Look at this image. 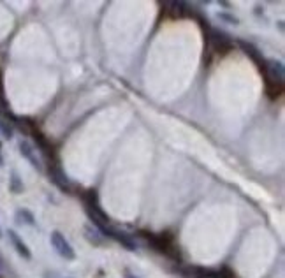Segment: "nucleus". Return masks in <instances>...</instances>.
Segmentation results:
<instances>
[{
	"label": "nucleus",
	"instance_id": "nucleus-1",
	"mask_svg": "<svg viewBox=\"0 0 285 278\" xmlns=\"http://www.w3.org/2000/svg\"><path fill=\"white\" fill-rule=\"evenodd\" d=\"M50 242H51V247L55 248V252H57L62 259H65V261H74V259H76V252H74L72 245L65 240V236L62 234L60 231L51 232Z\"/></svg>",
	"mask_w": 285,
	"mask_h": 278
},
{
	"label": "nucleus",
	"instance_id": "nucleus-2",
	"mask_svg": "<svg viewBox=\"0 0 285 278\" xmlns=\"http://www.w3.org/2000/svg\"><path fill=\"white\" fill-rule=\"evenodd\" d=\"M102 236H107V238L114 240L116 243H120L124 248H127V250L134 252L138 250V243H136V240L132 238L131 234H127V232L124 231H118V229H111V227H106L104 231H102Z\"/></svg>",
	"mask_w": 285,
	"mask_h": 278
},
{
	"label": "nucleus",
	"instance_id": "nucleus-3",
	"mask_svg": "<svg viewBox=\"0 0 285 278\" xmlns=\"http://www.w3.org/2000/svg\"><path fill=\"white\" fill-rule=\"evenodd\" d=\"M210 43L213 44L215 50L222 51V53L232 50V46H234L231 35L225 34V32H222V30H217V28H212V30H210Z\"/></svg>",
	"mask_w": 285,
	"mask_h": 278
},
{
	"label": "nucleus",
	"instance_id": "nucleus-4",
	"mask_svg": "<svg viewBox=\"0 0 285 278\" xmlns=\"http://www.w3.org/2000/svg\"><path fill=\"white\" fill-rule=\"evenodd\" d=\"M238 46L241 48L243 53H245L247 57H250L252 60H254L255 64H257V67L261 69L262 72H264V70H266V60H264V58H262L261 51H259L257 48H255L252 43H247V41H241V39L238 41Z\"/></svg>",
	"mask_w": 285,
	"mask_h": 278
},
{
	"label": "nucleus",
	"instance_id": "nucleus-5",
	"mask_svg": "<svg viewBox=\"0 0 285 278\" xmlns=\"http://www.w3.org/2000/svg\"><path fill=\"white\" fill-rule=\"evenodd\" d=\"M266 77L268 80H273L275 85H282L283 83V77H285V70H283V64L282 62H276V60H269L266 62V70H264Z\"/></svg>",
	"mask_w": 285,
	"mask_h": 278
},
{
	"label": "nucleus",
	"instance_id": "nucleus-6",
	"mask_svg": "<svg viewBox=\"0 0 285 278\" xmlns=\"http://www.w3.org/2000/svg\"><path fill=\"white\" fill-rule=\"evenodd\" d=\"M7 234H9V240H11V245L14 247V250L18 252V255H21V257L25 259V261H30L32 259V252L30 248L27 247V243L23 242V240L18 236L16 231H13V229H9L7 231Z\"/></svg>",
	"mask_w": 285,
	"mask_h": 278
},
{
	"label": "nucleus",
	"instance_id": "nucleus-7",
	"mask_svg": "<svg viewBox=\"0 0 285 278\" xmlns=\"http://www.w3.org/2000/svg\"><path fill=\"white\" fill-rule=\"evenodd\" d=\"M18 148H20V153L23 155V157L27 158V161L30 162L32 166H34L37 171H43V164H40V161H39V158H37L34 146H32V144L28 143V141H20Z\"/></svg>",
	"mask_w": 285,
	"mask_h": 278
},
{
	"label": "nucleus",
	"instance_id": "nucleus-8",
	"mask_svg": "<svg viewBox=\"0 0 285 278\" xmlns=\"http://www.w3.org/2000/svg\"><path fill=\"white\" fill-rule=\"evenodd\" d=\"M50 180L53 181L57 187H60L62 190H69V180H67V174L62 171L58 166H53L50 168Z\"/></svg>",
	"mask_w": 285,
	"mask_h": 278
},
{
	"label": "nucleus",
	"instance_id": "nucleus-9",
	"mask_svg": "<svg viewBox=\"0 0 285 278\" xmlns=\"http://www.w3.org/2000/svg\"><path fill=\"white\" fill-rule=\"evenodd\" d=\"M85 238H87L92 245H95V247L104 245V238H102V234L97 231V229L92 227V225H87V227H85Z\"/></svg>",
	"mask_w": 285,
	"mask_h": 278
},
{
	"label": "nucleus",
	"instance_id": "nucleus-10",
	"mask_svg": "<svg viewBox=\"0 0 285 278\" xmlns=\"http://www.w3.org/2000/svg\"><path fill=\"white\" fill-rule=\"evenodd\" d=\"M16 220L20 222V224H27V225H35V217L34 213H32L30 210H18L16 211Z\"/></svg>",
	"mask_w": 285,
	"mask_h": 278
},
{
	"label": "nucleus",
	"instance_id": "nucleus-11",
	"mask_svg": "<svg viewBox=\"0 0 285 278\" xmlns=\"http://www.w3.org/2000/svg\"><path fill=\"white\" fill-rule=\"evenodd\" d=\"M9 188L13 194H21L23 192V181L20 180V176H18L16 171L11 173V180H9Z\"/></svg>",
	"mask_w": 285,
	"mask_h": 278
},
{
	"label": "nucleus",
	"instance_id": "nucleus-12",
	"mask_svg": "<svg viewBox=\"0 0 285 278\" xmlns=\"http://www.w3.org/2000/svg\"><path fill=\"white\" fill-rule=\"evenodd\" d=\"M0 132H2V136L6 139H13L14 131H13V127H11V124L6 120V118H0Z\"/></svg>",
	"mask_w": 285,
	"mask_h": 278
},
{
	"label": "nucleus",
	"instance_id": "nucleus-13",
	"mask_svg": "<svg viewBox=\"0 0 285 278\" xmlns=\"http://www.w3.org/2000/svg\"><path fill=\"white\" fill-rule=\"evenodd\" d=\"M218 20L227 21V23H231V25H238V23H239L238 18L232 16V14H229V13H218Z\"/></svg>",
	"mask_w": 285,
	"mask_h": 278
},
{
	"label": "nucleus",
	"instance_id": "nucleus-14",
	"mask_svg": "<svg viewBox=\"0 0 285 278\" xmlns=\"http://www.w3.org/2000/svg\"><path fill=\"white\" fill-rule=\"evenodd\" d=\"M125 278H138V276H134L131 271H125Z\"/></svg>",
	"mask_w": 285,
	"mask_h": 278
},
{
	"label": "nucleus",
	"instance_id": "nucleus-15",
	"mask_svg": "<svg viewBox=\"0 0 285 278\" xmlns=\"http://www.w3.org/2000/svg\"><path fill=\"white\" fill-rule=\"evenodd\" d=\"M4 164V158H2V144H0V166Z\"/></svg>",
	"mask_w": 285,
	"mask_h": 278
},
{
	"label": "nucleus",
	"instance_id": "nucleus-16",
	"mask_svg": "<svg viewBox=\"0 0 285 278\" xmlns=\"http://www.w3.org/2000/svg\"><path fill=\"white\" fill-rule=\"evenodd\" d=\"M0 238H2V231H0Z\"/></svg>",
	"mask_w": 285,
	"mask_h": 278
}]
</instances>
